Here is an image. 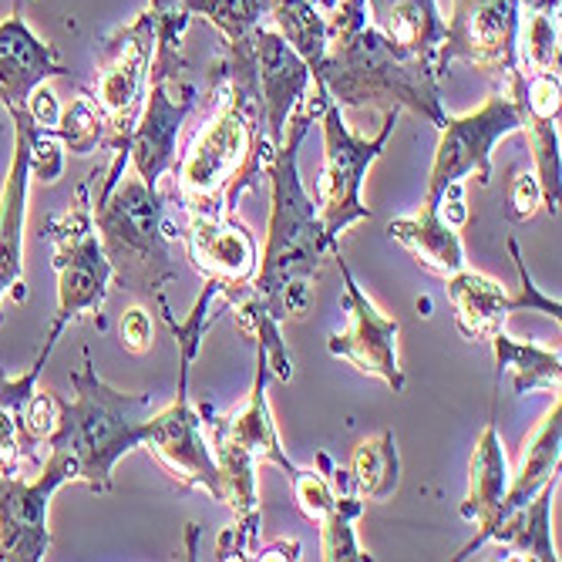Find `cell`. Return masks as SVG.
<instances>
[{
    "mask_svg": "<svg viewBox=\"0 0 562 562\" xmlns=\"http://www.w3.org/2000/svg\"><path fill=\"white\" fill-rule=\"evenodd\" d=\"M311 122V109L296 105L286 122L283 145H277L273 156L267 159L263 176L270 179V226L257 277L246 286L223 293L226 306H233L236 324L257 337V347L267 353L270 374L277 381L293 378L290 353L280 337V321L306 314L311 283L321 277V263L330 252V243L324 239V226L317 216V202L306 195L296 166V151Z\"/></svg>",
    "mask_w": 562,
    "mask_h": 562,
    "instance_id": "obj_1",
    "label": "cell"
},
{
    "mask_svg": "<svg viewBox=\"0 0 562 562\" xmlns=\"http://www.w3.org/2000/svg\"><path fill=\"white\" fill-rule=\"evenodd\" d=\"M213 94V115L195 132L182 159L172 162V195L186 216L236 213V199L257 189L273 156L252 55L226 50L216 61Z\"/></svg>",
    "mask_w": 562,
    "mask_h": 562,
    "instance_id": "obj_2",
    "label": "cell"
},
{
    "mask_svg": "<svg viewBox=\"0 0 562 562\" xmlns=\"http://www.w3.org/2000/svg\"><path fill=\"white\" fill-rule=\"evenodd\" d=\"M314 85H324L340 109H407L435 128L448 119L435 65L394 47L374 24H368L364 0H337L327 18V55Z\"/></svg>",
    "mask_w": 562,
    "mask_h": 562,
    "instance_id": "obj_3",
    "label": "cell"
},
{
    "mask_svg": "<svg viewBox=\"0 0 562 562\" xmlns=\"http://www.w3.org/2000/svg\"><path fill=\"white\" fill-rule=\"evenodd\" d=\"M71 401H61L58 431L47 448H61L75 462V482L91 492H112V472L119 458L145 441L151 412V394H125L98 378L91 353L85 350V368L71 374Z\"/></svg>",
    "mask_w": 562,
    "mask_h": 562,
    "instance_id": "obj_4",
    "label": "cell"
},
{
    "mask_svg": "<svg viewBox=\"0 0 562 562\" xmlns=\"http://www.w3.org/2000/svg\"><path fill=\"white\" fill-rule=\"evenodd\" d=\"M91 206L112 277L132 293L159 296L162 286L179 277L166 236V202L159 189L145 186L125 169L109 192H98V202Z\"/></svg>",
    "mask_w": 562,
    "mask_h": 562,
    "instance_id": "obj_5",
    "label": "cell"
},
{
    "mask_svg": "<svg viewBox=\"0 0 562 562\" xmlns=\"http://www.w3.org/2000/svg\"><path fill=\"white\" fill-rule=\"evenodd\" d=\"M311 115L321 119V128H324V169H321L314 202H317V216L324 226V239L330 243V252H340V246H337L340 233L350 223L371 220V210L361 199V186L397 125V112L394 109L381 112L384 119H381V132L374 138H357L347 128V122L340 119L337 101L324 91V85H314Z\"/></svg>",
    "mask_w": 562,
    "mask_h": 562,
    "instance_id": "obj_6",
    "label": "cell"
},
{
    "mask_svg": "<svg viewBox=\"0 0 562 562\" xmlns=\"http://www.w3.org/2000/svg\"><path fill=\"white\" fill-rule=\"evenodd\" d=\"M526 75H513L502 81L482 109L462 115V119H445L438 128V148H435V162L428 172V192H425V206L438 210V199L448 186L465 182L475 176L482 186L492 182V148L522 128V105H519V91H522Z\"/></svg>",
    "mask_w": 562,
    "mask_h": 562,
    "instance_id": "obj_7",
    "label": "cell"
},
{
    "mask_svg": "<svg viewBox=\"0 0 562 562\" xmlns=\"http://www.w3.org/2000/svg\"><path fill=\"white\" fill-rule=\"evenodd\" d=\"M169 330L179 344V391H176V401L169 407H162L159 415L148 418L142 445L159 458V465L179 485L199 488V492H206L213 502H220L223 498L220 469L213 462V451H210L206 431H202L199 412L189 404V364L195 361L202 334L189 330L182 324H169Z\"/></svg>",
    "mask_w": 562,
    "mask_h": 562,
    "instance_id": "obj_8",
    "label": "cell"
},
{
    "mask_svg": "<svg viewBox=\"0 0 562 562\" xmlns=\"http://www.w3.org/2000/svg\"><path fill=\"white\" fill-rule=\"evenodd\" d=\"M151 58H156V18L148 11L101 44L94 85L88 94L109 125V151H125L128 135L142 119Z\"/></svg>",
    "mask_w": 562,
    "mask_h": 562,
    "instance_id": "obj_9",
    "label": "cell"
},
{
    "mask_svg": "<svg viewBox=\"0 0 562 562\" xmlns=\"http://www.w3.org/2000/svg\"><path fill=\"white\" fill-rule=\"evenodd\" d=\"M44 233L55 243L58 270V321L71 324L81 314H98L109 293L112 263L94 229L91 182L75 189V206L65 216H47Z\"/></svg>",
    "mask_w": 562,
    "mask_h": 562,
    "instance_id": "obj_10",
    "label": "cell"
},
{
    "mask_svg": "<svg viewBox=\"0 0 562 562\" xmlns=\"http://www.w3.org/2000/svg\"><path fill=\"white\" fill-rule=\"evenodd\" d=\"M519 0H451V21L435 58L438 78L451 61H469L498 85L519 75Z\"/></svg>",
    "mask_w": 562,
    "mask_h": 562,
    "instance_id": "obj_11",
    "label": "cell"
},
{
    "mask_svg": "<svg viewBox=\"0 0 562 562\" xmlns=\"http://www.w3.org/2000/svg\"><path fill=\"white\" fill-rule=\"evenodd\" d=\"M68 482H75V462L61 448H50L34 479H21L14 465H0V559L37 562L47 555V505Z\"/></svg>",
    "mask_w": 562,
    "mask_h": 562,
    "instance_id": "obj_12",
    "label": "cell"
},
{
    "mask_svg": "<svg viewBox=\"0 0 562 562\" xmlns=\"http://www.w3.org/2000/svg\"><path fill=\"white\" fill-rule=\"evenodd\" d=\"M334 260L340 267V277H344V300H340V311L347 317V327L330 334L327 340V350L340 361L353 364L361 374L368 378H378L384 381L394 394L404 391V371L397 364V321L384 317L374 300L357 286L347 260L340 252H334Z\"/></svg>",
    "mask_w": 562,
    "mask_h": 562,
    "instance_id": "obj_13",
    "label": "cell"
},
{
    "mask_svg": "<svg viewBox=\"0 0 562 562\" xmlns=\"http://www.w3.org/2000/svg\"><path fill=\"white\" fill-rule=\"evenodd\" d=\"M169 81H172V78H166V75H159V71H151V75H148L145 109H142V119H138V125L132 128L128 145H125L132 172H135L145 186H151V189H156L159 179L172 169V162H176V142H179L182 122H186V115L192 112L195 94H199V88L186 81V85L179 88L182 98H172Z\"/></svg>",
    "mask_w": 562,
    "mask_h": 562,
    "instance_id": "obj_14",
    "label": "cell"
},
{
    "mask_svg": "<svg viewBox=\"0 0 562 562\" xmlns=\"http://www.w3.org/2000/svg\"><path fill=\"white\" fill-rule=\"evenodd\" d=\"M189 260L206 280V286L216 290V296L246 286L257 277L260 267V246L257 236L236 213L223 216H189Z\"/></svg>",
    "mask_w": 562,
    "mask_h": 562,
    "instance_id": "obj_15",
    "label": "cell"
},
{
    "mask_svg": "<svg viewBox=\"0 0 562 562\" xmlns=\"http://www.w3.org/2000/svg\"><path fill=\"white\" fill-rule=\"evenodd\" d=\"M252 61H257V85H260V105L267 122L270 145H283L286 122L293 109L306 98V85H311V68L296 55V50L280 37V31L257 27L252 34Z\"/></svg>",
    "mask_w": 562,
    "mask_h": 562,
    "instance_id": "obj_16",
    "label": "cell"
},
{
    "mask_svg": "<svg viewBox=\"0 0 562 562\" xmlns=\"http://www.w3.org/2000/svg\"><path fill=\"white\" fill-rule=\"evenodd\" d=\"M14 122V159L0 189V296L24 283V216H27V148H31V115L27 109L11 112Z\"/></svg>",
    "mask_w": 562,
    "mask_h": 562,
    "instance_id": "obj_17",
    "label": "cell"
},
{
    "mask_svg": "<svg viewBox=\"0 0 562 562\" xmlns=\"http://www.w3.org/2000/svg\"><path fill=\"white\" fill-rule=\"evenodd\" d=\"M61 75L65 65L58 61L55 47L34 37L18 11L0 24V105L8 112L27 109L31 91Z\"/></svg>",
    "mask_w": 562,
    "mask_h": 562,
    "instance_id": "obj_18",
    "label": "cell"
},
{
    "mask_svg": "<svg viewBox=\"0 0 562 562\" xmlns=\"http://www.w3.org/2000/svg\"><path fill=\"white\" fill-rule=\"evenodd\" d=\"M508 488V465H505V451H502V438L498 428L488 422L475 451H472V462H469V495L462 502V519L472 522L479 532L454 552V559H469L475 549L485 546V536L498 516V505L502 495Z\"/></svg>",
    "mask_w": 562,
    "mask_h": 562,
    "instance_id": "obj_19",
    "label": "cell"
},
{
    "mask_svg": "<svg viewBox=\"0 0 562 562\" xmlns=\"http://www.w3.org/2000/svg\"><path fill=\"white\" fill-rule=\"evenodd\" d=\"M445 293L454 303V324L465 340H492L498 330H505L508 314L522 311L519 293L513 296L498 280L469 267L445 277Z\"/></svg>",
    "mask_w": 562,
    "mask_h": 562,
    "instance_id": "obj_20",
    "label": "cell"
},
{
    "mask_svg": "<svg viewBox=\"0 0 562 562\" xmlns=\"http://www.w3.org/2000/svg\"><path fill=\"white\" fill-rule=\"evenodd\" d=\"M374 27L401 50L435 65L445 41V21L435 0H364Z\"/></svg>",
    "mask_w": 562,
    "mask_h": 562,
    "instance_id": "obj_21",
    "label": "cell"
},
{
    "mask_svg": "<svg viewBox=\"0 0 562 562\" xmlns=\"http://www.w3.org/2000/svg\"><path fill=\"white\" fill-rule=\"evenodd\" d=\"M387 236L397 239L412 257L418 260V267H425L435 277H451L465 267V249H462V236H458L454 226H448L438 210L422 206L418 216H401L387 223Z\"/></svg>",
    "mask_w": 562,
    "mask_h": 562,
    "instance_id": "obj_22",
    "label": "cell"
},
{
    "mask_svg": "<svg viewBox=\"0 0 562 562\" xmlns=\"http://www.w3.org/2000/svg\"><path fill=\"white\" fill-rule=\"evenodd\" d=\"M559 462H562V401L555 397V404L549 407V415L539 422V428L532 431V438L526 441V451H522V465L516 472V479H508V488L502 495V505H498V516L495 522L508 513V508H516L522 502H529L546 482L559 479ZM492 522V526H495ZM488 539V536H485Z\"/></svg>",
    "mask_w": 562,
    "mask_h": 562,
    "instance_id": "obj_23",
    "label": "cell"
},
{
    "mask_svg": "<svg viewBox=\"0 0 562 562\" xmlns=\"http://www.w3.org/2000/svg\"><path fill=\"white\" fill-rule=\"evenodd\" d=\"M270 364H267V353L257 347V378H252V391H249V401L243 412L236 415H226V425H229V435L257 458V462H273L280 465L286 475L293 472V462L286 458L283 445H280V435H277V422H273V412H270V401H267V384H270Z\"/></svg>",
    "mask_w": 562,
    "mask_h": 562,
    "instance_id": "obj_24",
    "label": "cell"
},
{
    "mask_svg": "<svg viewBox=\"0 0 562 562\" xmlns=\"http://www.w3.org/2000/svg\"><path fill=\"white\" fill-rule=\"evenodd\" d=\"M555 482H546L529 502L508 508V513L488 529V539L505 546L519 559H539V562H555V546L549 532V516H552V498H555ZM485 539V542H488Z\"/></svg>",
    "mask_w": 562,
    "mask_h": 562,
    "instance_id": "obj_25",
    "label": "cell"
},
{
    "mask_svg": "<svg viewBox=\"0 0 562 562\" xmlns=\"http://www.w3.org/2000/svg\"><path fill=\"white\" fill-rule=\"evenodd\" d=\"M65 321H50V330L44 337V347L37 353V361L21 374V378H4L0 374V465H18L21 458V418H24V404L37 387V378L47 364L50 350L65 334Z\"/></svg>",
    "mask_w": 562,
    "mask_h": 562,
    "instance_id": "obj_26",
    "label": "cell"
},
{
    "mask_svg": "<svg viewBox=\"0 0 562 562\" xmlns=\"http://www.w3.org/2000/svg\"><path fill=\"white\" fill-rule=\"evenodd\" d=\"M488 344L495 350L498 371L513 374L516 394H529V391L559 394V384H562L559 350H546V347H536V344H522L516 337H508L505 330H498Z\"/></svg>",
    "mask_w": 562,
    "mask_h": 562,
    "instance_id": "obj_27",
    "label": "cell"
},
{
    "mask_svg": "<svg viewBox=\"0 0 562 562\" xmlns=\"http://www.w3.org/2000/svg\"><path fill=\"white\" fill-rule=\"evenodd\" d=\"M270 18L280 37L296 50L311 68V78L321 75L327 55V18L314 0H270Z\"/></svg>",
    "mask_w": 562,
    "mask_h": 562,
    "instance_id": "obj_28",
    "label": "cell"
},
{
    "mask_svg": "<svg viewBox=\"0 0 562 562\" xmlns=\"http://www.w3.org/2000/svg\"><path fill=\"white\" fill-rule=\"evenodd\" d=\"M350 485L357 488L361 498L371 502H387L397 492L401 482V458H397V445H394V431H381L368 441H361L350 454Z\"/></svg>",
    "mask_w": 562,
    "mask_h": 562,
    "instance_id": "obj_29",
    "label": "cell"
},
{
    "mask_svg": "<svg viewBox=\"0 0 562 562\" xmlns=\"http://www.w3.org/2000/svg\"><path fill=\"white\" fill-rule=\"evenodd\" d=\"M186 11L206 18L223 34L229 55H252V34L270 14V0H186Z\"/></svg>",
    "mask_w": 562,
    "mask_h": 562,
    "instance_id": "obj_30",
    "label": "cell"
},
{
    "mask_svg": "<svg viewBox=\"0 0 562 562\" xmlns=\"http://www.w3.org/2000/svg\"><path fill=\"white\" fill-rule=\"evenodd\" d=\"M364 513V502L361 495L353 492H337L330 513L321 519V559L327 562H364L374 559L368 555L361 546H357L353 536V519Z\"/></svg>",
    "mask_w": 562,
    "mask_h": 562,
    "instance_id": "obj_31",
    "label": "cell"
},
{
    "mask_svg": "<svg viewBox=\"0 0 562 562\" xmlns=\"http://www.w3.org/2000/svg\"><path fill=\"white\" fill-rule=\"evenodd\" d=\"M529 151H532V172L542 186L546 210L559 216V202H562V156H559V135L555 122H536L522 115V128Z\"/></svg>",
    "mask_w": 562,
    "mask_h": 562,
    "instance_id": "obj_32",
    "label": "cell"
},
{
    "mask_svg": "<svg viewBox=\"0 0 562 562\" xmlns=\"http://www.w3.org/2000/svg\"><path fill=\"white\" fill-rule=\"evenodd\" d=\"M50 132L58 135V142L71 151V156H91L94 148L109 145V125H105V119H101V112H98V105L91 101L88 91L71 98V105L61 109L58 125Z\"/></svg>",
    "mask_w": 562,
    "mask_h": 562,
    "instance_id": "obj_33",
    "label": "cell"
},
{
    "mask_svg": "<svg viewBox=\"0 0 562 562\" xmlns=\"http://www.w3.org/2000/svg\"><path fill=\"white\" fill-rule=\"evenodd\" d=\"M148 14L156 18V58H151V71L176 78V71L182 68L179 44L192 14L186 11V0H151Z\"/></svg>",
    "mask_w": 562,
    "mask_h": 562,
    "instance_id": "obj_34",
    "label": "cell"
},
{
    "mask_svg": "<svg viewBox=\"0 0 562 562\" xmlns=\"http://www.w3.org/2000/svg\"><path fill=\"white\" fill-rule=\"evenodd\" d=\"M526 14V24H519V41H516V55L532 71H559V24L555 14L542 11H519Z\"/></svg>",
    "mask_w": 562,
    "mask_h": 562,
    "instance_id": "obj_35",
    "label": "cell"
},
{
    "mask_svg": "<svg viewBox=\"0 0 562 562\" xmlns=\"http://www.w3.org/2000/svg\"><path fill=\"white\" fill-rule=\"evenodd\" d=\"M58 418H61V397L34 387L21 418V458H34L37 448L50 441V435L58 431Z\"/></svg>",
    "mask_w": 562,
    "mask_h": 562,
    "instance_id": "obj_36",
    "label": "cell"
},
{
    "mask_svg": "<svg viewBox=\"0 0 562 562\" xmlns=\"http://www.w3.org/2000/svg\"><path fill=\"white\" fill-rule=\"evenodd\" d=\"M290 485H293V498H296V508L300 513L311 519V522H321L327 513H330V505L337 498V488L330 482V475L321 469H296L290 472Z\"/></svg>",
    "mask_w": 562,
    "mask_h": 562,
    "instance_id": "obj_37",
    "label": "cell"
},
{
    "mask_svg": "<svg viewBox=\"0 0 562 562\" xmlns=\"http://www.w3.org/2000/svg\"><path fill=\"white\" fill-rule=\"evenodd\" d=\"M27 169L37 182H58L65 169V145L50 128L31 125V148H27Z\"/></svg>",
    "mask_w": 562,
    "mask_h": 562,
    "instance_id": "obj_38",
    "label": "cell"
},
{
    "mask_svg": "<svg viewBox=\"0 0 562 562\" xmlns=\"http://www.w3.org/2000/svg\"><path fill=\"white\" fill-rule=\"evenodd\" d=\"M508 206H513V216L519 223L532 220L539 213V206H546V199H542V186L536 179V172L529 169H519L513 176V182H508Z\"/></svg>",
    "mask_w": 562,
    "mask_h": 562,
    "instance_id": "obj_39",
    "label": "cell"
},
{
    "mask_svg": "<svg viewBox=\"0 0 562 562\" xmlns=\"http://www.w3.org/2000/svg\"><path fill=\"white\" fill-rule=\"evenodd\" d=\"M119 337H122V347L128 353H148L151 350V337H156V327H151V317L142 306H132V311L122 314L119 321Z\"/></svg>",
    "mask_w": 562,
    "mask_h": 562,
    "instance_id": "obj_40",
    "label": "cell"
},
{
    "mask_svg": "<svg viewBox=\"0 0 562 562\" xmlns=\"http://www.w3.org/2000/svg\"><path fill=\"white\" fill-rule=\"evenodd\" d=\"M508 252H513L516 270H519V283H522V290H519L522 311H539V314H546V317H555V321H559V314H562L559 300L542 296V293H539V286L529 280V270H526V260H522V252H519V243H516V239H508Z\"/></svg>",
    "mask_w": 562,
    "mask_h": 562,
    "instance_id": "obj_41",
    "label": "cell"
},
{
    "mask_svg": "<svg viewBox=\"0 0 562 562\" xmlns=\"http://www.w3.org/2000/svg\"><path fill=\"white\" fill-rule=\"evenodd\" d=\"M27 115H31V122H34L37 128H55V125H58L61 109H58L55 91L47 88V81L37 85V88L31 91V98H27Z\"/></svg>",
    "mask_w": 562,
    "mask_h": 562,
    "instance_id": "obj_42",
    "label": "cell"
},
{
    "mask_svg": "<svg viewBox=\"0 0 562 562\" xmlns=\"http://www.w3.org/2000/svg\"><path fill=\"white\" fill-rule=\"evenodd\" d=\"M252 559H300V542H277V546H257L252 549Z\"/></svg>",
    "mask_w": 562,
    "mask_h": 562,
    "instance_id": "obj_43",
    "label": "cell"
},
{
    "mask_svg": "<svg viewBox=\"0 0 562 562\" xmlns=\"http://www.w3.org/2000/svg\"><path fill=\"white\" fill-rule=\"evenodd\" d=\"M562 0H519V11H542V14H559Z\"/></svg>",
    "mask_w": 562,
    "mask_h": 562,
    "instance_id": "obj_44",
    "label": "cell"
},
{
    "mask_svg": "<svg viewBox=\"0 0 562 562\" xmlns=\"http://www.w3.org/2000/svg\"><path fill=\"white\" fill-rule=\"evenodd\" d=\"M314 4L324 8V11H334V8H337V0H314Z\"/></svg>",
    "mask_w": 562,
    "mask_h": 562,
    "instance_id": "obj_45",
    "label": "cell"
}]
</instances>
